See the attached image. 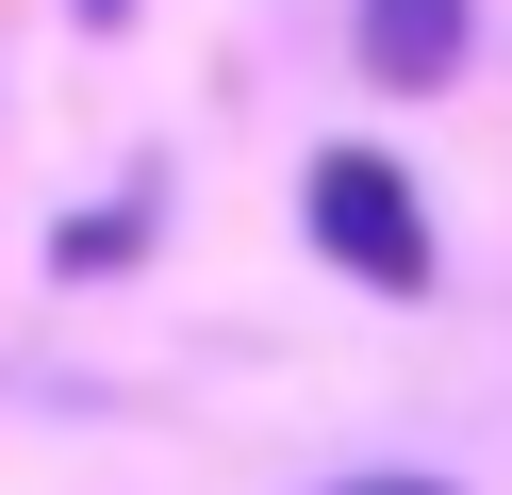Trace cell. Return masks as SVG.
Returning <instances> with one entry per match:
<instances>
[{
  "instance_id": "6da1fadb",
  "label": "cell",
  "mask_w": 512,
  "mask_h": 495,
  "mask_svg": "<svg viewBox=\"0 0 512 495\" xmlns=\"http://www.w3.org/2000/svg\"><path fill=\"white\" fill-rule=\"evenodd\" d=\"M298 231H314V248H331L364 297H430V281H446L430 198H413L397 149H314V165H298Z\"/></svg>"
},
{
  "instance_id": "7a4b0ae2",
  "label": "cell",
  "mask_w": 512,
  "mask_h": 495,
  "mask_svg": "<svg viewBox=\"0 0 512 495\" xmlns=\"http://www.w3.org/2000/svg\"><path fill=\"white\" fill-rule=\"evenodd\" d=\"M347 50H364V83H380V99H430V83H463L479 0H347Z\"/></svg>"
},
{
  "instance_id": "3957f363",
  "label": "cell",
  "mask_w": 512,
  "mask_h": 495,
  "mask_svg": "<svg viewBox=\"0 0 512 495\" xmlns=\"http://www.w3.org/2000/svg\"><path fill=\"white\" fill-rule=\"evenodd\" d=\"M133 248H149V182H133V198H83V215L50 231V264H67V281H116Z\"/></svg>"
},
{
  "instance_id": "277c9868",
  "label": "cell",
  "mask_w": 512,
  "mask_h": 495,
  "mask_svg": "<svg viewBox=\"0 0 512 495\" xmlns=\"http://www.w3.org/2000/svg\"><path fill=\"white\" fill-rule=\"evenodd\" d=\"M331 495H463V479H413V462H380V479H331Z\"/></svg>"
},
{
  "instance_id": "5b68a950",
  "label": "cell",
  "mask_w": 512,
  "mask_h": 495,
  "mask_svg": "<svg viewBox=\"0 0 512 495\" xmlns=\"http://www.w3.org/2000/svg\"><path fill=\"white\" fill-rule=\"evenodd\" d=\"M83 33H133V0H83Z\"/></svg>"
}]
</instances>
